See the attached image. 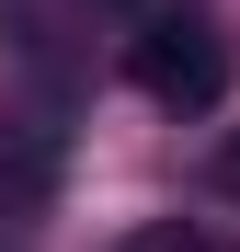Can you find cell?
<instances>
[{"label": "cell", "mask_w": 240, "mask_h": 252, "mask_svg": "<svg viewBox=\"0 0 240 252\" xmlns=\"http://www.w3.org/2000/svg\"><path fill=\"white\" fill-rule=\"evenodd\" d=\"M206 184H217V195H229V206H240V126H229V138H217V149H206Z\"/></svg>", "instance_id": "obj_3"}, {"label": "cell", "mask_w": 240, "mask_h": 252, "mask_svg": "<svg viewBox=\"0 0 240 252\" xmlns=\"http://www.w3.org/2000/svg\"><path fill=\"white\" fill-rule=\"evenodd\" d=\"M114 252H206V229H183V218H149V229H126Z\"/></svg>", "instance_id": "obj_2"}, {"label": "cell", "mask_w": 240, "mask_h": 252, "mask_svg": "<svg viewBox=\"0 0 240 252\" xmlns=\"http://www.w3.org/2000/svg\"><path fill=\"white\" fill-rule=\"evenodd\" d=\"M126 80L160 103V115H217L229 103V34L206 23V12H149L137 34H126Z\"/></svg>", "instance_id": "obj_1"}]
</instances>
